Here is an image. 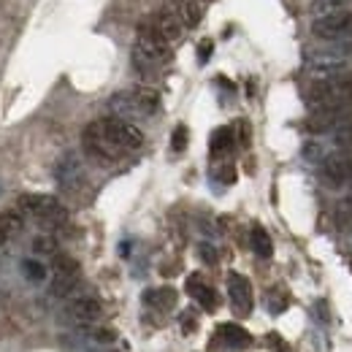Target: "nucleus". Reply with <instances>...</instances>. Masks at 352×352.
Listing matches in <instances>:
<instances>
[{"instance_id":"39448f33","label":"nucleus","mask_w":352,"mask_h":352,"mask_svg":"<svg viewBox=\"0 0 352 352\" xmlns=\"http://www.w3.org/2000/svg\"><path fill=\"white\" fill-rule=\"evenodd\" d=\"M352 54V41L347 44H333L331 49H320V52H309L307 65L309 71L320 79H328V76H336L344 71L347 60Z\"/></svg>"},{"instance_id":"1a4fd4ad","label":"nucleus","mask_w":352,"mask_h":352,"mask_svg":"<svg viewBox=\"0 0 352 352\" xmlns=\"http://www.w3.org/2000/svg\"><path fill=\"white\" fill-rule=\"evenodd\" d=\"M100 314H103L100 301L92 298V296H76V298L68 301V307H65V317H68L74 325H79V328L95 325V322L100 320Z\"/></svg>"},{"instance_id":"f8f14e48","label":"nucleus","mask_w":352,"mask_h":352,"mask_svg":"<svg viewBox=\"0 0 352 352\" xmlns=\"http://www.w3.org/2000/svg\"><path fill=\"white\" fill-rule=\"evenodd\" d=\"M228 296H230V307L236 309V314H250V309H252V285H250L247 276L230 274L228 276Z\"/></svg>"},{"instance_id":"c85d7f7f","label":"nucleus","mask_w":352,"mask_h":352,"mask_svg":"<svg viewBox=\"0 0 352 352\" xmlns=\"http://www.w3.org/2000/svg\"><path fill=\"white\" fill-rule=\"evenodd\" d=\"M217 179L225 182V184H233V182H236V168H233L230 163H228V166H222L220 171H217Z\"/></svg>"},{"instance_id":"bb28decb","label":"nucleus","mask_w":352,"mask_h":352,"mask_svg":"<svg viewBox=\"0 0 352 352\" xmlns=\"http://www.w3.org/2000/svg\"><path fill=\"white\" fill-rule=\"evenodd\" d=\"M36 252H41V255H54L57 252V244H54V239L52 236H41V239H36Z\"/></svg>"},{"instance_id":"412c9836","label":"nucleus","mask_w":352,"mask_h":352,"mask_svg":"<svg viewBox=\"0 0 352 352\" xmlns=\"http://www.w3.org/2000/svg\"><path fill=\"white\" fill-rule=\"evenodd\" d=\"M250 241H252V250H255V255H258V258H271L274 244H271V236L265 233L261 225H255V228H252Z\"/></svg>"},{"instance_id":"c9c22d12","label":"nucleus","mask_w":352,"mask_h":352,"mask_svg":"<svg viewBox=\"0 0 352 352\" xmlns=\"http://www.w3.org/2000/svg\"><path fill=\"white\" fill-rule=\"evenodd\" d=\"M0 192H3V187H0Z\"/></svg>"},{"instance_id":"a878e982","label":"nucleus","mask_w":352,"mask_h":352,"mask_svg":"<svg viewBox=\"0 0 352 352\" xmlns=\"http://www.w3.org/2000/svg\"><path fill=\"white\" fill-rule=\"evenodd\" d=\"M89 342H98V344H111L117 336H114V331H109V328H89Z\"/></svg>"},{"instance_id":"f704fd0d","label":"nucleus","mask_w":352,"mask_h":352,"mask_svg":"<svg viewBox=\"0 0 352 352\" xmlns=\"http://www.w3.org/2000/svg\"><path fill=\"white\" fill-rule=\"evenodd\" d=\"M3 241H6V236H3V233H0V244H3Z\"/></svg>"},{"instance_id":"f257e3e1","label":"nucleus","mask_w":352,"mask_h":352,"mask_svg":"<svg viewBox=\"0 0 352 352\" xmlns=\"http://www.w3.org/2000/svg\"><path fill=\"white\" fill-rule=\"evenodd\" d=\"M311 111H339L352 100V74H336L311 85L307 95Z\"/></svg>"},{"instance_id":"dca6fc26","label":"nucleus","mask_w":352,"mask_h":352,"mask_svg":"<svg viewBox=\"0 0 352 352\" xmlns=\"http://www.w3.org/2000/svg\"><path fill=\"white\" fill-rule=\"evenodd\" d=\"M187 293L201 304V307L206 309V311H212V309H217V293L198 276V274H192L190 279H187Z\"/></svg>"},{"instance_id":"20e7f679","label":"nucleus","mask_w":352,"mask_h":352,"mask_svg":"<svg viewBox=\"0 0 352 352\" xmlns=\"http://www.w3.org/2000/svg\"><path fill=\"white\" fill-rule=\"evenodd\" d=\"M82 144H85V152L98 163H114V160H120L125 155L117 146V141L111 138V133L106 128V120L89 122L85 128V135H82Z\"/></svg>"},{"instance_id":"6e6552de","label":"nucleus","mask_w":352,"mask_h":352,"mask_svg":"<svg viewBox=\"0 0 352 352\" xmlns=\"http://www.w3.org/2000/svg\"><path fill=\"white\" fill-rule=\"evenodd\" d=\"M54 179L57 184L65 190V192H79L82 184H85V168H82V160L68 152L65 157H60V163L54 166Z\"/></svg>"},{"instance_id":"a211bd4d","label":"nucleus","mask_w":352,"mask_h":352,"mask_svg":"<svg viewBox=\"0 0 352 352\" xmlns=\"http://www.w3.org/2000/svg\"><path fill=\"white\" fill-rule=\"evenodd\" d=\"M220 339L228 350H244V347H250V342H252V336H250L241 325H233V322L220 325Z\"/></svg>"},{"instance_id":"72a5a7b5","label":"nucleus","mask_w":352,"mask_h":352,"mask_svg":"<svg viewBox=\"0 0 352 352\" xmlns=\"http://www.w3.org/2000/svg\"><path fill=\"white\" fill-rule=\"evenodd\" d=\"M342 214H344V217H352V192L347 195V201L342 204Z\"/></svg>"},{"instance_id":"2eb2a0df","label":"nucleus","mask_w":352,"mask_h":352,"mask_svg":"<svg viewBox=\"0 0 352 352\" xmlns=\"http://www.w3.org/2000/svg\"><path fill=\"white\" fill-rule=\"evenodd\" d=\"M342 122H347L344 109H339V111H314L309 117L307 128L311 133H328V131H336Z\"/></svg>"},{"instance_id":"cd10ccee","label":"nucleus","mask_w":352,"mask_h":352,"mask_svg":"<svg viewBox=\"0 0 352 352\" xmlns=\"http://www.w3.org/2000/svg\"><path fill=\"white\" fill-rule=\"evenodd\" d=\"M184 146H187V128H184V125H179V128L174 131V149L176 152H182Z\"/></svg>"},{"instance_id":"ddd939ff","label":"nucleus","mask_w":352,"mask_h":352,"mask_svg":"<svg viewBox=\"0 0 352 352\" xmlns=\"http://www.w3.org/2000/svg\"><path fill=\"white\" fill-rule=\"evenodd\" d=\"M152 28L157 30V36H160L166 44L179 41V38H182V33H184V25L179 22V16L174 14V8H163L160 14H155Z\"/></svg>"},{"instance_id":"b1692460","label":"nucleus","mask_w":352,"mask_h":352,"mask_svg":"<svg viewBox=\"0 0 352 352\" xmlns=\"http://www.w3.org/2000/svg\"><path fill=\"white\" fill-rule=\"evenodd\" d=\"M333 144L342 149V152H347V149H352V120H347V122H342L336 131H333Z\"/></svg>"},{"instance_id":"7ed1b4c3","label":"nucleus","mask_w":352,"mask_h":352,"mask_svg":"<svg viewBox=\"0 0 352 352\" xmlns=\"http://www.w3.org/2000/svg\"><path fill=\"white\" fill-rule=\"evenodd\" d=\"M19 209H22L25 214L36 217V220L41 222L44 228H49V230L68 222V209H65L57 198H52V195H41V192L22 195V198H19Z\"/></svg>"},{"instance_id":"4468645a","label":"nucleus","mask_w":352,"mask_h":352,"mask_svg":"<svg viewBox=\"0 0 352 352\" xmlns=\"http://www.w3.org/2000/svg\"><path fill=\"white\" fill-rule=\"evenodd\" d=\"M109 109L114 111V117H117V120H125V122L138 120V117H146L133 89H131V92H117V95L109 100Z\"/></svg>"},{"instance_id":"f3484780","label":"nucleus","mask_w":352,"mask_h":352,"mask_svg":"<svg viewBox=\"0 0 352 352\" xmlns=\"http://www.w3.org/2000/svg\"><path fill=\"white\" fill-rule=\"evenodd\" d=\"M171 8H174V14L184 28H195L204 16V3L201 0H174Z\"/></svg>"},{"instance_id":"0eeeda50","label":"nucleus","mask_w":352,"mask_h":352,"mask_svg":"<svg viewBox=\"0 0 352 352\" xmlns=\"http://www.w3.org/2000/svg\"><path fill=\"white\" fill-rule=\"evenodd\" d=\"M76 285H79V263L74 258H68V255H54L49 296L52 298H68Z\"/></svg>"},{"instance_id":"c756f323","label":"nucleus","mask_w":352,"mask_h":352,"mask_svg":"<svg viewBox=\"0 0 352 352\" xmlns=\"http://www.w3.org/2000/svg\"><path fill=\"white\" fill-rule=\"evenodd\" d=\"M201 258H204L206 263H217V255H214V247H209V244H201Z\"/></svg>"},{"instance_id":"9d476101","label":"nucleus","mask_w":352,"mask_h":352,"mask_svg":"<svg viewBox=\"0 0 352 352\" xmlns=\"http://www.w3.org/2000/svg\"><path fill=\"white\" fill-rule=\"evenodd\" d=\"M106 128L111 133V138L117 141V146L122 152H135L144 146V133L138 131L133 122H125V120H117V117H109L106 120Z\"/></svg>"},{"instance_id":"9b49d317","label":"nucleus","mask_w":352,"mask_h":352,"mask_svg":"<svg viewBox=\"0 0 352 352\" xmlns=\"http://www.w3.org/2000/svg\"><path fill=\"white\" fill-rule=\"evenodd\" d=\"M322 176L331 184H347L352 179V155L350 152H333L328 157H322Z\"/></svg>"},{"instance_id":"5701e85b","label":"nucleus","mask_w":352,"mask_h":352,"mask_svg":"<svg viewBox=\"0 0 352 352\" xmlns=\"http://www.w3.org/2000/svg\"><path fill=\"white\" fill-rule=\"evenodd\" d=\"M22 228H25V222H22V214H19V212H6V214H0V233H3L6 239L19 236Z\"/></svg>"},{"instance_id":"393cba45","label":"nucleus","mask_w":352,"mask_h":352,"mask_svg":"<svg viewBox=\"0 0 352 352\" xmlns=\"http://www.w3.org/2000/svg\"><path fill=\"white\" fill-rule=\"evenodd\" d=\"M344 6H347V0H314V19L336 14V11H344Z\"/></svg>"},{"instance_id":"2f4dec72","label":"nucleus","mask_w":352,"mask_h":352,"mask_svg":"<svg viewBox=\"0 0 352 352\" xmlns=\"http://www.w3.org/2000/svg\"><path fill=\"white\" fill-rule=\"evenodd\" d=\"M209 54H212V41H204V44L198 46V57H201V63H206Z\"/></svg>"},{"instance_id":"6ab92c4d","label":"nucleus","mask_w":352,"mask_h":352,"mask_svg":"<svg viewBox=\"0 0 352 352\" xmlns=\"http://www.w3.org/2000/svg\"><path fill=\"white\" fill-rule=\"evenodd\" d=\"M144 301L155 309H174L176 307V290L174 287H160V290H146Z\"/></svg>"},{"instance_id":"423d86ee","label":"nucleus","mask_w":352,"mask_h":352,"mask_svg":"<svg viewBox=\"0 0 352 352\" xmlns=\"http://www.w3.org/2000/svg\"><path fill=\"white\" fill-rule=\"evenodd\" d=\"M311 33L328 44H347L352 41V14L344 8V11H336L328 16H317L311 22Z\"/></svg>"},{"instance_id":"f03ea898","label":"nucleus","mask_w":352,"mask_h":352,"mask_svg":"<svg viewBox=\"0 0 352 352\" xmlns=\"http://www.w3.org/2000/svg\"><path fill=\"white\" fill-rule=\"evenodd\" d=\"M166 60H168V44L157 36V30L152 28V22L141 25L135 46H133V63H135L141 71H149V68L163 65Z\"/></svg>"},{"instance_id":"473e14b6","label":"nucleus","mask_w":352,"mask_h":352,"mask_svg":"<svg viewBox=\"0 0 352 352\" xmlns=\"http://www.w3.org/2000/svg\"><path fill=\"white\" fill-rule=\"evenodd\" d=\"M268 347H271V350H285V342H282V339H279V336H276V333H271V336H268Z\"/></svg>"},{"instance_id":"aec40b11","label":"nucleus","mask_w":352,"mask_h":352,"mask_svg":"<svg viewBox=\"0 0 352 352\" xmlns=\"http://www.w3.org/2000/svg\"><path fill=\"white\" fill-rule=\"evenodd\" d=\"M233 128H217V131L212 133V141H209V149H212V155L214 157H220L225 152H230L233 149Z\"/></svg>"},{"instance_id":"4be33fe9","label":"nucleus","mask_w":352,"mask_h":352,"mask_svg":"<svg viewBox=\"0 0 352 352\" xmlns=\"http://www.w3.org/2000/svg\"><path fill=\"white\" fill-rule=\"evenodd\" d=\"M22 274H25V279L28 282H33V285H41V282H46V265L41 263V261H36V258H25L22 261Z\"/></svg>"},{"instance_id":"7c9ffc66","label":"nucleus","mask_w":352,"mask_h":352,"mask_svg":"<svg viewBox=\"0 0 352 352\" xmlns=\"http://www.w3.org/2000/svg\"><path fill=\"white\" fill-rule=\"evenodd\" d=\"M304 155H307L309 160H320L322 157V149H320V144H309L307 149H304Z\"/></svg>"}]
</instances>
